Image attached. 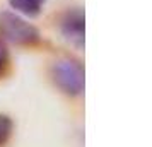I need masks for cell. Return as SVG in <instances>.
Segmentation results:
<instances>
[{
    "mask_svg": "<svg viewBox=\"0 0 152 147\" xmlns=\"http://www.w3.org/2000/svg\"><path fill=\"white\" fill-rule=\"evenodd\" d=\"M14 130V123L9 118L7 115H0V146L7 144V140L10 139Z\"/></svg>",
    "mask_w": 152,
    "mask_h": 147,
    "instance_id": "5",
    "label": "cell"
},
{
    "mask_svg": "<svg viewBox=\"0 0 152 147\" xmlns=\"http://www.w3.org/2000/svg\"><path fill=\"white\" fill-rule=\"evenodd\" d=\"M84 12L80 9L69 10L62 19V34L75 48H84V36H86V24H84Z\"/></svg>",
    "mask_w": 152,
    "mask_h": 147,
    "instance_id": "3",
    "label": "cell"
},
{
    "mask_svg": "<svg viewBox=\"0 0 152 147\" xmlns=\"http://www.w3.org/2000/svg\"><path fill=\"white\" fill-rule=\"evenodd\" d=\"M9 62H10V58H9L7 45H5V41L0 38V79L5 75V72H7V69H9Z\"/></svg>",
    "mask_w": 152,
    "mask_h": 147,
    "instance_id": "6",
    "label": "cell"
},
{
    "mask_svg": "<svg viewBox=\"0 0 152 147\" xmlns=\"http://www.w3.org/2000/svg\"><path fill=\"white\" fill-rule=\"evenodd\" d=\"M51 80L55 86L67 96H80L86 86V70H84L82 63L75 60V58H60L53 62L51 69Z\"/></svg>",
    "mask_w": 152,
    "mask_h": 147,
    "instance_id": "1",
    "label": "cell"
},
{
    "mask_svg": "<svg viewBox=\"0 0 152 147\" xmlns=\"http://www.w3.org/2000/svg\"><path fill=\"white\" fill-rule=\"evenodd\" d=\"M0 34L4 41H10L19 46H34L41 41L38 28L14 12L0 14Z\"/></svg>",
    "mask_w": 152,
    "mask_h": 147,
    "instance_id": "2",
    "label": "cell"
},
{
    "mask_svg": "<svg viewBox=\"0 0 152 147\" xmlns=\"http://www.w3.org/2000/svg\"><path fill=\"white\" fill-rule=\"evenodd\" d=\"M9 4L15 12L26 17H36L41 12L45 0H9Z\"/></svg>",
    "mask_w": 152,
    "mask_h": 147,
    "instance_id": "4",
    "label": "cell"
}]
</instances>
